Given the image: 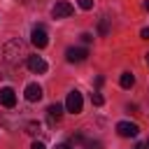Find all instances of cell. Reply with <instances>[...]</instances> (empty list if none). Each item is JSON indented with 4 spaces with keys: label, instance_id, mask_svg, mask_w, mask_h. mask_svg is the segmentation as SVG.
Returning a JSON list of instances; mask_svg holds the SVG:
<instances>
[{
    "label": "cell",
    "instance_id": "6da1fadb",
    "mask_svg": "<svg viewBox=\"0 0 149 149\" xmlns=\"http://www.w3.org/2000/svg\"><path fill=\"white\" fill-rule=\"evenodd\" d=\"M2 61L7 65H19L21 61H28V47L21 37H14L9 40L5 47H2Z\"/></svg>",
    "mask_w": 149,
    "mask_h": 149
},
{
    "label": "cell",
    "instance_id": "7a4b0ae2",
    "mask_svg": "<svg viewBox=\"0 0 149 149\" xmlns=\"http://www.w3.org/2000/svg\"><path fill=\"white\" fill-rule=\"evenodd\" d=\"M81 107H84V98H81V93L74 88V91H70L68 93V98H65V109L70 112V114H79L81 112Z\"/></svg>",
    "mask_w": 149,
    "mask_h": 149
},
{
    "label": "cell",
    "instance_id": "3957f363",
    "mask_svg": "<svg viewBox=\"0 0 149 149\" xmlns=\"http://www.w3.org/2000/svg\"><path fill=\"white\" fill-rule=\"evenodd\" d=\"M30 42H33L35 49H44V47L49 44V35H47L44 26H35V28H33V33H30Z\"/></svg>",
    "mask_w": 149,
    "mask_h": 149
},
{
    "label": "cell",
    "instance_id": "277c9868",
    "mask_svg": "<svg viewBox=\"0 0 149 149\" xmlns=\"http://www.w3.org/2000/svg\"><path fill=\"white\" fill-rule=\"evenodd\" d=\"M72 12H74V7H72L68 0H58V2L51 7V16H54V19H68V16H72Z\"/></svg>",
    "mask_w": 149,
    "mask_h": 149
},
{
    "label": "cell",
    "instance_id": "5b68a950",
    "mask_svg": "<svg viewBox=\"0 0 149 149\" xmlns=\"http://www.w3.org/2000/svg\"><path fill=\"white\" fill-rule=\"evenodd\" d=\"M86 56H88V49L86 47H68L65 49L68 63H81V61H86Z\"/></svg>",
    "mask_w": 149,
    "mask_h": 149
},
{
    "label": "cell",
    "instance_id": "8992f818",
    "mask_svg": "<svg viewBox=\"0 0 149 149\" xmlns=\"http://www.w3.org/2000/svg\"><path fill=\"white\" fill-rule=\"evenodd\" d=\"M116 133H119L121 137H137L140 126H137L135 121H119V123H116Z\"/></svg>",
    "mask_w": 149,
    "mask_h": 149
},
{
    "label": "cell",
    "instance_id": "52a82bcc",
    "mask_svg": "<svg viewBox=\"0 0 149 149\" xmlns=\"http://www.w3.org/2000/svg\"><path fill=\"white\" fill-rule=\"evenodd\" d=\"M28 70L30 72H35V74H44L47 70H49V65H47V61L42 58V56H28Z\"/></svg>",
    "mask_w": 149,
    "mask_h": 149
},
{
    "label": "cell",
    "instance_id": "ba28073f",
    "mask_svg": "<svg viewBox=\"0 0 149 149\" xmlns=\"http://www.w3.org/2000/svg\"><path fill=\"white\" fill-rule=\"evenodd\" d=\"M0 105H2V107H14V105H16V93H14V88H9V86H2V88H0Z\"/></svg>",
    "mask_w": 149,
    "mask_h": 149
},
{
    "label": "cell",
    "instance_id": "9c48e42d",
    "mask_svg": "<svg viewBox=\"0 0 149 149\" xmlns=\"http://www.w3.org/2000/svg\"><path fill=\"white\" fill-rule=\"evenodd\" d=\"M61 116H63V105L54 102V105H49V107H47V119H49V126H56V123L61 121Z\"/></svg>",
    "mask_w": 149,
    "mask_h": 149
},
{
    "label": "cell",
    "instance_id": "30bf717a",
    "mask_svg": "<svg viewBox=\"0 0 149 149\" xmlns=\"http://www.w3.org/2000/svg\"><path fill=\"white\" fill-rule=\"evenodd\" d=\"M23 93H26V100H28V102H37V100H42V86L35 84V81L28 84Z\"/></svg>",
    "mask_w": 149,
    "mask_h": 149
},
{
    "label": "cell",
    "instance_id": "8fae6325",
    "mask_svg": "<svg viewBox=\"0 0 149 149\" xmlns=\"http://www.w3.org/2000/svg\"><path fill=\"white\" fill-rule=\"evenodd\" d=\"M119 84H121V88H133L135 86V74L133 72H123L119 77Z\"/></svg>",
    "mask_w": 149,
    "mask_h": 149
},
{
    "label": "cell",
    "instance_id": "7c38bea8",
    "mask_svg": "<svg viewBox=\"0 0 149 149\" xmlns=\"http://www.w3.org/2000/svg\"><path fill=\"white\" fill-rule=\"evenodd\" d=\"M107 33H109V19H107V16H102V19H100V23H98V35H100V37H105Z\"/></svg>",
    "mask_w": 149,
    "mask_h": 149
},
{
    "label": "cell",
    "instance_id": "4fadbf2b",
    "mask_svg": "<svg viewBox=\"0 0 149 149\" xmlns=\"http://www.w3.org/2000/svg\"><path fill=\"white\" fill-rule=\"evenodd\" d=\"M40 128H42V123H40V121H30V123L26 126V133H28V135H37V133H40Z\"/></svg>",
    "mask_w": 149,
    "mask_h": 149
},
{
    "label": "cell",
    "instance_id": "5bb4252c",
    "mask_svg": "<svg viewBox=\"0 0 149 149\" xmlns=\"http://www.w3.org/2000/svg\"><path fill=\"white\" fill-rule=\"evenodd\" d=\"M84 142H86V140H84L81 133H74V135L70 137V144H72V147H74V144H84Z\"/></svg>",
    "mask_w": 149,
    "mask_h": 149
},
{
    "label": "cell",
    "instance_id": "9a60e30c",
    "mask_svg": "<svg viewBox=\"0 0 149 149\" xmlns=\"http://www.w3.org/2000/svg\"><path fill=\"white\" fill-rule=\"evenodd\" d=\"M91 102H93V105H95V107H100V105H102V102H105V98H102V95H100V93H91Z\"/></svg>",
    "mask_w": 149,
    "mask_h": 149
},
{
    "label": "cell",
    "instance_id": "2e32d148",
    "mask_svg": "<svg viewBox=\"0 0 149 149\" xmlns=\"http://www.w3.org/2000/svg\"><path fill=\"white\" fill-rule=\"evenodd\" d=\"M77 5H79L81 9H86V12L93 9V0H77Z\"/></svg>",
    "mask_w": 149,
    "mask_h": 149
},
{
    "label": "cell",
    "instance_id": "e0dca14e",
    "mask_svg": "<svg viewBox=\"0 0 149 149\" xmlns=\"http://www.w3.org/2000/svg\"><path fill=\"white\" fill-rule=\"evenodd\" d=\"M84 147H86V149H102V144H100L98 140H95V142H84Z\"/></svg>",
    "mask_w": 149,
    "mask_h": 149
},
{
    "label": "cell",
    "instance_id": "ac0fdd59",
    "mask_svg": "<svg viewBox=\"0 0 149 149\" xmlns=\"http://www.w3.org/2000/svg\"><path fill=\"white\" fill-rule=\"evenodd\" d=\"M81 42H84V44H91V42H93V35H91V33H81Z\"/></svg>",
    "mask_w": 149,
    "mask_h": 149
},
{
    "label": "cell",
    "instance_id": "d6986e66",
    "mask_svg": "<svg viewBox=\"0 0 149 149\" xmlns=\"http://www.w3.org/2000/svg\"><path fill=\"white\" fill-rule=\"evenodd\" d=\"M30 149H47V147H44V142H40V140H35V142L30 144Z\"/></svg>",
    "mask_w": 149,
    "mask_h": 149
},
{
    "label": "cell",
    "instance_id": "ffe728a7",
    "mask_svg": "<svg viewBox=\"0 0 149 149\" xmlns=\"http://www.w3.org/2000/svg\"><path fill=\"white\" fill-rule=\"evenodd\" d=\"M140 37H142V40H149V28H142V30H140Z\"/></svg>",
    "mask_w": 149,
    "mask_h": 149
},
{
    "label": "cell",
    "instance_id": "44dd1931",
    "mask_svg": "<svg viewBox=\"0 0 149 149\" xmlns=\"http://www.w3.org/2000/svg\"><path fill=\"white\" fill-rule=\"evenodd\" d=\"M54 149H72V147H70V144H56Z\"/></svg>",
    "mask_w": 149,
    "mask_h": 149
},
{
    "label": "cell",
    "instance_id": "7402d4cb",
    "mask_svg": "<svg viewBox=\"0 0 149 149\" xmlns=\"http://www.w3.org/2000/svg\"><path fill=\"white\" fill-rule=\"evenodd\" d=\"M142 7H144V9L149 12V0H144V5H142Z\"/></svg>",
    "mask_w": 149,
    "mask_h": 149
},
{
    "label": "cell",
    "instance_id": "603a6c76",
    "mask_svg": "<svg viewBox=\"0 0 149 149\" xmlns=\"http://www.w3.org/2000/svg\"><path fill=\"white\" fill-rule=\"evenodd\" d=\"M144 149H149V137H147V140H144Z\"/></svg>",
    "mask_w": 149,
    "mask_h": 149
},
{
    "label": "cell",
    "instance_id": "cb8c5ba5",
    "mask_svg": "<svg viewBox=\"0 0 149 149\" xmlns=\"http://www.w3.org/2000/svg\"><path fill=\"white\" fill-rule=\"evenodd\" d=\"M133 149H144V144H135V147H133Z\"/></svg>",
    "mask_w": 149,
    "mask_h": 149
},
{
    "label": "cell",
    "instance_id": "d4e9b609",
    "mask_svg": "<svg viewBox=\"0 0 149 149\" xmlns=\"http://www.w3.org/2000/svg\"><path fill=\"white\" fill-rule=\"evenodd\" d=\"M147 65H149V54H147Z\"/></svg>",
    "mask_w": 149,
    "mask_h": 149
}]
</instances>
